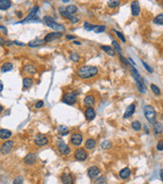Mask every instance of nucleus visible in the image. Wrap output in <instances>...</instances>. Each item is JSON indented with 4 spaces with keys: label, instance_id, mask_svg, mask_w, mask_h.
Masks as SVG:
<instances>
[{
    "label": "nucleus",
    "instance_id": "nucleus-1",
    "mask_svg": "<svg viewBox=\"0 0 163 184\" xmlns=\"http://www.w3.org/2000/svg\"><path fill=\"white\" fill-rule=\"evenodd\" d=\"M99 73L98 68L96 66H92V65H84L77 69L76 75L78 78L82 80H89L92 78L96 77Z\"/></svg>",
    "mask_w": 163,
    "mask_h": 184
},
{
    "label": "nucleus",
    "instance_id": "nucleus-2",
    "mask_svg": "<svg viewBox=\"0 0 163 184\" xmlns=\"http://www.w3.org/2000/svg\"><path fill=\"white\" fill-rule=\"evenodd\" d=\"M43 20H44L45 24H46L48 27H50V28L53 29L54 31H56V32H64V30H65L64 26L59 24V23H57L53 18L51 17V16H49V15L44 16Z\"/></svg>",
    "mask_w": 163,
    "mask_h": 184
},
{
    "label": "nucleus",
    "instance_id": "nucleus-3",
    "mask_svg": "<svg viewBox=\"0 0 163 184\" xmlns=\"http://www.w3.org/2000/svg\"><path fill=\"white\" fill-rule=\"evenodd\" d=\"M77 100H78L77 93L73 90H69V91L65 92L62 96V99H61V101H62L63 103L67 104V105L75 104L77 102Z\"/></svg>",
    "mask_w": 163,
    "mask_h": 184
},
{
    "label": "nucleus",
    "instance_id": "nucleus-4",
    "mask_svg": "<svg viewBox=\"0 0 163 184\" xmlns=\"http://www.w3.org/2000/svg\"><path fill=\"white\" fill-rule=\"evenodd\" d=\"M56 147H57L58 152L63 156L69 155L71 152V148L65 143V141L62 139V138H60V137H58L56 139Z\"/></svg>",
    "mask_w": 163,
    "mask_h": 184
},
{
    "label": "nucleus",
    "instance_id": "nucleus-5",
    "mask_svg": "<svg viewBox=\"0 0 163 184\" xmlns=\"http://www.w3.org/2000/svg\"><path fill=\"white\" fill-rule=\"evenodd\" d=\"M143 112L149 123H154L156 121V111L152 105H145L143 108Z\"/></svg>",
    "mask_w": 163,
    "mask_h": 184
},
{
    "label": "nucleus",
    "instance_id": "nucleus-6",
    "mask_svg": "<svg viewBox=\"0 0 163 184\" xmlns=\"http://www.w3.org/2000/svg\"><path fill=\"white\" fill-rule=\"evenodd\" d=\"M73 157L74 159L77 160V161H80V162H82V161H85L87 158H88V153H87V150L85 148H83V147H77L75 148L73 152Z\"/></svg>",
    "mask_w": 163,
    "mask_h": 184
},
{
    "label": "nucleus",
    "instance_id": "nucleus-7",
    "mask_svg": "<svg viewBox=\"0 0 163 184\" xmlns=\"http://www.w3.org/2000/svg\"><path fill=\"white\" fill-rule=\"evenodd\" d=\"M38 10H39L38 5L33 6V7L30 9V11H29V14L24 18V20L17 22V24H18V23H26V22H30V21H37V22H39L40 20H39L38 17H36V14H37Z\"/></svg>",
    "mask_w": 163,
    "mask_h": 184
},
{
    "label": "nucleus",
    "instance_id": "nucleus-8",
    "mask_svg": "<svg viewBox=\"0 0 163 184\" xmlns=\"http://www.w3.org/2000/svg\"><path fill=\"white\" fill-rule=\"evenodd\" d=\"M69 142L74 147H79L83 142V135L80 132H73L70 135Z\"/></svg>",
    "mask_w": 163,
    "mask_h": 184
},
{
    "label": "nucleus",
    "instance_id": "nucleus-9",
    "mask_svg": "<svg viewBox=\"0 0 163 184\" xmlns=\"http://www.w3.org/2000/svg\"><path fill=\"white\" fill-rule=\"evenodd\" d=\"M13 148H14V141L6 140L5 142H3L0 145V153L2 155H7L8 153L11 152Z\"/></svg>",
    "mask_w": 163,
    "mask_h": 184
},
{
    "label": "nucleus",
    "instance_id": "nucleus-10",
    "mask_svg": "<svg viewBox=\"0 0 163 184\" xmlns=\"http://www.w3.org/2000/svg\"><path fill=\"white\" fill-rule=\"evenodd\" d=\"M34 143L37 146H46L49 143V138H48L45 134L38 133L36 136L34 137Z\"/></svg>",
    "mask_w": 163,
    "mask_h": 184
},
{
    "label": "nucleus",
    "instance_id": "nucleus-11",
    "mask_svg": "<svg viewBox=\"0 0 163 184\" xmlns=\"http://www.w3.org/2000/svg\"><path fill=\"white\" fill-rule=\"evenodd\" d=\"M101 170L98 166L96 165H93V166H90L89 168L87 169V175L89 177L90 179H95L98 177V175L100 174Z\"/></svg>",
    "mask_w": 163,
    "mask_h": 184
},
{
    "label": "nucleus",
    "instance_id": "nucleus-12",
    "mask_svg": "<svg viewBox=\"0 0 163 184\" xmlns=\"http://www.w3.org/2000/svg\"><path fill=\"white\" fill-rule=\"evenodd\" d=\"M60 179L63 184H74V181H75L74 176L70 172H63L61 174Z\"/></svg>",
    "mask_w": 163,
    "mask_h": 184
},
{
    "label": "nucleus",
    "instance_id": "nucleus-13",
    "mask_svg": "<svg viewBox=\"0 0 163 184\" xmlns=\"http://www.w3.org/2000/svg\"><path fill=\"white\" fill-rule=\"evenodd\" d=\"M61 36H62V32H56V31H53V32H50V33L46 34V36L44 37V42L45 43H49V42H52L56 39H59Z\"/></svg>",
    "mask_w": 163,
    "mask_h": 184
},
{
    "label": "nucleus",
    "instance_id": "nucleus-14",
    "mask_svg": "<svg viewBox=\"0 0 163 184\" xmlns=\"http://www.w3.org/2000/svg\"><path fill=\"white\" fill-rule=\"evenodd\" d=\"M96 103V98L94 96L93 94H88L86 95L85 97H84L83 99V104L84 106L86 107H93L94 105Z\"/></svg>",
    "mask_w": 163,
    "mask_h": 184
},
{
    "label": "nucleus",
    "instance_id": "nucleus-15",
    "mask_svg": "<svg viewBox=\"0 0 163 184\" xmlns=\"http://www.w3.org/2000/svg\"><path fill=\"white\" fill-rule=\"evenodd\" d=\"M36 161H37V156L35 153H28L23 158V162L26 165H33V164L36 163Z\"/></svg>",
    "mask_w": 163,
    "mask_h": 184
},
{
    "label": "nucleus",
    "instance_id": "nucleus-16",
    "mask_svg": "<svg viewBox=\"0 0 163 184\" xmlns=\"http://www.w3.org/2000/svg\"><path fill=\"white\" fill-rule=\"evenodd\" d=\"M135 109H136V105L134 103H131L130 105H128L124 114H123V118H124V119H128V118L133 116V114L135 112Z\"/></svg>",
    "mask_w": 163,
    "mask_h": 184
},
{
    "label": "nucleus",
    "instance_id": "nucleus-17",
    "mask_svg": "<svg viewBox=\"0 0 163 184\" xmlns=\"http://www.w3.org/2000/svg\"><path fill=\"white\" fill-rule=\"evenodd\" d=\"M84 115H85V118L87 121H92L96 116L95 109L93 107H86L85 111H84Z\"/></svg>",
    "mask_w": 163,
    "mask_h": 184
},
{
    "label": "nucleus",
    "instance_id": "nucleus-18",
    "mask_svg": "<svg viewBox=\"0 0 163 184\" xmlns=\"http://www.w3.org/2000/svg\"><path fill=\"white\" fill-rule=\"evenodd\" d=\"M60 15L62 16L63 18H66V19H68V20H70V22L73 23V24H75V23L79 21V19L75 17V16H73L72 14H70V13H68L65 10H61V9H60Z\"/></svg>",
    "mask_w": 163,
    "mask_h": 184
},
{
    "label": "nucleus",
    "instance_id": "nucleus-19",
    "mask_svg": "<svg viewBox=\"0 0 163 184\" xmlns=\"http://www.w3.org/2000/svg\"><path fill=\"white\" fill-rule=\"evenodd\" d=\"M23 71L27 75H34L37 73V68L33 64H26L23 67Z\"/></svg>",
    "mask_w": 163,
    "mask_h": 184
},
{
    "label": "nucleus",
    "instance_id": "nucleus-20",
    "mask_svg": "<svg viewBox=\"0 0 163 184\" xmlns=\"http://www.w3.org/2000/svg\"><path fill=\"white\" fill-rule=\"evenodd\" d=\"M131 14L136 17L140 14V5H139V2L138 1H133L131 3Z\"/></svg>",
    "mask_w": 163,
    "mask_h": 184
},
{
    "label": "nucleus",
    "instance_id": "nucleus-21",
    "mask_svg": "<svg viewBox=\"0 0 163 184\" xmlns=\"http://www.w3.org/2000/svg\"><path fill=\"white\" fill-rule=\"evenodd\" d=\"M11 136H12V132L10 130L5 129V128H1V129H0V139L7 140Z\"/></svg>",
    "mask_w": 163,
    "mask_h": 184
},
{
    "label": "nucleus",
    "instance_id": "nucleus-22",
    "mask_svg": "<svg viewBox=\"0 0 163 184\" xmlns=\"http://www.w3.org/2000/svg\"><path fill=\"white\" fill-rule=\"evenodd\" d=\"M96 146V140L94 138H88L85 141V148L86 150H93Z\"/></svg>",
    "mask_w": 163,
    "mask_h": 184
},
{
    "label": "nucleus",
    "instance_id": "nucleus-23",
    "mask_svg": "<svg viewBox=\"0 0 163 184\" xmlns=\"http://www.w3.org/2000/svg\"><path fill=\"white\" fill-rule=\"evenodd\" d=\"M130 175H131V170L128 167H125V168H123L119 171V177L123 180L129 178Z\"/></svg>",
    "mask_w": 163,
    "mask_h": 184
},
{
    "label": "nucleus",
    "instance_id": "nucleus-24",
    "mask_svg": "<svg viewBox=\"0 0 163 184\" xmlns=\"http://www.w3.org/2000/svg\"><path fill=\"white\" fill-rule=\"evenodd\" d=\"M44 44V40H42V39H33V40L29 41L28 42V46L31 48H36V47H39V46L43 45Z\"/></svg>",
    "mask_w": 163,
    "mask_h": 184
},
{
    "label": "nucleus",
    "instance_id": "nucleus-25",
    "mask_svg": "<svg viewBox=\"0 0 163 184\" xmlns=\"http://www.w3.org/2000/svg\"><path fill=\"white\" fill-rule=\"evenodd\" d=\"M33 83H34V80H33V78H31V77H24L23 81H22L24 89H28V88H30L32 85H33Z\"/></svg>",
    "mask_w": 163,
    "mask_h": 184
},
{
    "label": "nucleus",
    "instance_id": "nucleus-26",
    "mask_svg": "<svg viewBox=\"0 0 163 184\" xmlns=\"http://www.w3.org/2000/svg\"><path fill=\"white\" fill-rule=\"evenodd\" d=\"M153 131H154V133L156 135H159V134H161L163 132V126L160 122H157V121H155L154 123H153Z\"/></svg>",
    "mask_w": 163,
    "mask_h": 184
},
{
    "label": "nucleus",
    "instance_id": "nucleus-27",
    "mask_svg": "<svg viewBox=\"0 0 163 184\" xmlns=\"http://www.w3.org/2000/svg\"><path fill=\"white\" fill-rule=\"evenodd\" d=\"M57 132H58V134H59L60 136H65V135H68V134H69L70 130H69V128H68L67 126L60 125V126H58Z\"/></svg>",
    "mask_w": 163,
    "mask_h": 184
},
{
    "label": "nucleus",
    "instance_id": "nucleus-28",
    "mask_svg": "<svg viewBox=\"0 0 163 184\" xmlns=\"http://www.w3.org/2000/svg\"><path fill=\"white\" fill-rule=\"evenodd\" d=\"M100 48L102 49V50L105 52L106 54H108L109 56H115L116 52L114 51V49L112 47H110V46H107V45H102L100 46Z\"/></svg>",
    "mask_w": 163,
    "mask_h": 184
},
{
    "label": "nucleus",
    "instance_id": "nucleus-29",
    "mask_svg": "<svg viewBox=\"0 0 163 184\" xmlns=\"http://www.w3.org/2000/svg\"><path fill=\"white\" fill-rule=\"evenodd\" d=\"M11 7L10 0H0V10H7Z\"/></svg>",
    "mask_w": 163,
    "mask_h": 184
},
{
    "label": "nucleus",
    "instance_id": "nucleus-30",
    "mask_svg": "<svg viewBox=\"0 0 163 184\" xmlns=\"http://www.w3.org/2000/svg\"><path fill=\"white\" fill-rule=\"evenodd\" d=\"M136 85H137V89H138V91L140 92V93L145 94L146 92H147V88H146V85L144 84V81H143V79L141 81L136 82Z\"/></svg>",
    "mask_w": 163,
    "mask_h": 184
},
{
    "label": "nucleus",
    "instance_id": "nucleus-31",
    "mask_svg": "<svg viewBox=\"0 0 163 184\" xmlns=\"http://www.w3.org/2000/svg\"><path fill=\"white\" fill-rule=\"evenodd\" d=\"M13 69V64L11 62H6L1 66V72L2 73H5V72H8V71H11Z\"/></svg>",
    "mask_w": 163,
    "mask_h": 184
},
{
    "label": "nucleus",
    "instance_id": "nucleus-32",
    "mask_svg": "<svg viewBox=\"0 0 163 184\" xmlns=\"http://www.w3.org/2000/svg\"><path fill=\"white\" fill-rule=\"evenodd\" d=\"M131 73L133 75V78H134L135 82H138V81H141L142 80V78H141V76H140L138 70L135 67H133V66L131 67Z\"/></svg>",
    "mask_w": 163,
    "mask_h": 184
},
{
    "label": "nucleus",
    "instance_id": "nucleus-33",
    "mask_svg": "<svg viewBox=\"0 0 163 184\" xmlns=\"http://www.w3.org/2000/svg\"><path fill=\"white\" fill-rule=\"evenodd\" d=\"M65 11H67L68 13L70 14H75V13L78 11V8L76 5H73V4H70V5H67L66 8H65Z\"/></svg>",
    "mask_w": 163,
    "mask_h": 184
},
{
    "label": "nucleus",
    "instance_id": "nucleus-34",
    "mask_svg": "<svg viewBox=\"0 0 163 184\" xmlns=\"http://www.w3.org/2000/svg\"><path fill=\"white\" fill-rule=\"evenodd\" d=\"M153 23L157 25H163V13H160L157 16H155L153 19Z\"/></svg>",
    "mask_w": 163,
    "mask_h": 184
},
{
    "label": "nucleus",
    "instance_id": "nucleus-35",
    "mask_svg": "<svg viewBox=\"0 0 163 184\" xmlns=\"http://www.w3.org/2000/svg\"><path fill=\"white\" fill-rule=\"evenodd\" d=\"M112 46H113V49H114V51L117 52L119 55L121 54V51H122V49H121V46H120V44L117 42L116 40H112Z\"/></svg>",
    "mask_w": 163,
    "mask_h": 184
},
{
    "label": "nucleus",
    "instance_id": "nucleus-36",
    "mask_svg": "<svg viewBox=\"0 0 163 184\" xmlns=\"http://www.w3.org/2000/svg\"><path fill=\"white\" fill-rule=\"evenodd\" d=\"M131 127H132L133 130L140 131V130H141V128H142V124L140 123L138 120H135V121H133V122L131 123Z\"/></svg>",
    "mask_w": 163,
    "mask_h": 184
},
{
    "label": "nucleus",
    "instance_id": "nucleus-37",
    "mask_svg": "<svg viewBox=\"0 0 163 184\" xmlns=\"http://www.w3.org/2000/svg\"><path fill=\"white\" fill-rule=\"evenodd\" d=\"M106 30V26L105 25H94L93 31L95 33H101V32H104Z\"/></svg>",
    "mask_w": 163,
    "mask_h": 184
},
{
    "label": "nucleus",
    "instance_id": "nucleus-38",
    "mask_svg": "<svg viewBox=\"0 0 163 184\" xmlns=\"http://www.w3.org/2000/svg\"><path fill=\"white\" fill-rule=\"evenodd\" d=\"M107 4H108V7L109 8L114 9V8H116V7H118V6H119L120 0H109Z\"/></svg>",
    "mask_w": 163,
    "mask_h": 184
},
{
    "label": "nucleus",
    "instance_id": "nucleus-39",
    "mask_svg": "<svg viewBox=\"0 0 163 184\" xmlns=\"http://www.w3.org/2000/svg\"><path fill=\"white\" fill-rule=\"evenodd\" d=\"M150 88H151V91H152L155 95H157V96H160V95H161L160 88H159V87L157 86V85L151 84V85H150Z\"/></svg>",
    "mask_w": 163,
    "mask_h": 184
},
{
    "label": "nucleus",
    "instance_id": "nucleus-40",
    "mask_svg": "<svg viewBox=\"0 0 163 184\" xmlns=\"http://www.w3.org/2000/svg\"><path fill=\"white\" fill-rule=\"evenodd\" d=\"M112 146V143L110 142L109 140H104L102 143H101V147H102V149H110Z\"/></svg>",
    "mask_w": 163,
    "mask_h": 184
},
{
    "label": "nucleus",
    "instance_id": "nucleus-41",
    "mask_svg": "<svg viewBox=\"0 0 163 184\" xmlns=\"http://www.w3.org/2000/svg\"><path fill=\"white\" fill-rule=\"evenodd\" d=\"M69 57H70V60H72L73 62H79V60H80V56L76 53V52H71Z\"/></svg>",
    "mask_w": 163,
    "mask_h": 184
},
{
    "label": "nucleus",
    "instance_id": "nucleus-42",
    "mask_svg": "<svg viewBox=\"0 0 163 184\" xmlns=\"http://www.w3.org/2000/svg\"><path fill=\"white\" fill-rule=\"evenodd\" d=\"M113 31L115 32L116 33V35H117V37H118L120 40H121L123 43H125L126 42V39H125V37H124V35H123L121 32H119V31H117V30H115V29H113Z\"/></svg>",
    "mask_w": 163,
    "mask_h": 184
},
{
    "label": "nucleus",
    "instance_id": "nucleus-43",
    "mask_svg": "<svg viewBox=\"0 0 163 184\" xmlns=\"http://www.w3.org/2000/svg\"><path fill=\"white\" fill-rule=\"evenodd\" d=\"M84 28H85L87 31H91V30H93L94 25H92L89 22H84Z\"/></svg>",
    "mask_w": 163,
    "mask_h": 184
},
{
    "label": "nucleus",
    "instance_id": "nucleus-44",
    "mask_svg": "<svg viewBox=\"0 0 163 184\" xmlns=\"http://www.w3.org/2000/svg\"><path fill=\"white\" fill-rule=\"evenodd\" d=\"M141 62H142V65H143V66H144V68L146 69V71H148L149 73H152V72H153V69H152L150 66H149V65L146 63L144 60H142Z\"/></svg>",
    "mask_w": 163,
    "mask_h": 184
},
{
    "label": "nucleus",
    "instance_id": "nucleus-45",
    "mask_svg": "<svg viewBox=\"0 0 163 184\" xmlns=\"http://www.w3.org/2000/svg\"><path fill=\"white\" fill-rule=\"evenodd\" d=\"M13 184H23V177L17 176L14 180H13Z\"/></svg>",
    "mask_w": 163,
    "mask_h": 184
},
{
    "label": "nucleus",
    "instance_id": "nucleus-46",
    "mask_svg": "<svg viewBox=\"0 0 163 184\" xmlns=\"http://www.w3.org/2000/svg\"><path fill=\"white\" fill-rule=\"evenodd\" d=\"M96 180L94 181V184H103L105 182V177L104 176H101V177H98V178H95Z\"/></svg>",
    "mask_w": 163,
    "mask_h": 184
},
{
    "label": "nucleus",
    "instance_id": "nucleus-47",
    "mask_svg": "<svg viewBox=\"0 0 163 184\" xmlns=\"http://www.w3.org/2000/svg\"><path fill=\"white\" fill-rule=\"evenodd\" d=\"M119 56H120V61H121L122 63L125 65V66H129V61H128V59H126L125 57H123L121 54H120Z\"/></svg>",
    "mask_w": 163,
    "mask_h": 184
},
{
    "label": "nucleus",
    "instance_id": "nucleus-48",
    "mask_svg": "<svg viewBox=\"0 0 163 184\" xmlns=\"http://www.w3.org/2000/svg\"><path fill=\"white\" fill-rule=\"evenodd\" d=\"M43 105H44L43 101H42V100H38L37 102H36V104H35V108H36V109H40V108L43 107Z\"/></svg>",
    "mask_w": 163,
    "mask_h": 184
},
{
    "label": "nucleus",
    "instance_id": "nucleus-49",
    "mask_svg": "<svg viewBox=\"0 0 163 184\" xmlns=\"http://www.w3.org/2000/svg\"><path fill=\"white\" fill-rule=\"evenodd\" d=\"M156 148L158 151H163V140H160L156 145Z\"/></svg>",
    "mask_w": 163,
    "mask_h": 184
},
{
    "label": "nucleus",
    "instance_id": "nucleus-50",
    "mask_svg": "<svg viewBox=\"0 0 163 184\" xmlns=\"http://www.w3.org/2000/svg\"><path fill=\"white\" fill-rule=\"evenodd\" d=\"M0 31H1L4 35H7V33H8L7 28H6L5 26H2V25H0Z\"/></svg>",
    "mask_w": 163,
    "mask_h": 184
},
{
    "label": "nucleus",
    "instance_id": "nucleus-51",
    "mask_svg": "<svg viewBox=\"0 0 163 184\" xmlns=\"http://www.w3.org/2000/svg\"><path fill=\"white\" fill-rule=\"evenodd\" d=\"M13 43H14L15 45H17V46H25V43L20 42V41H13Z\"/></svg>",
    "mask_w": 163,
    "mask_h": 184
},
{
    "label": "nucleus",
    "instance_id": "nucleus-52",
    "mask_svg": "<svg viewBox=\"0 0 163 184\" xmlns=\"http://www.w3.org/2000/svg\"><path fill=\"white\" fill-rule=\"evenodd\" d=\"M66 39L67 40H74V39H75V36L74 35H66Z\"/></svg>",
    "mask_w": 163,
    "mask_h": 184
},
{
    "label": "nucleus",
    "instance_id": "nucleus-53",
    "mask_svg": "<svg viewBox=\"0 0 163 184\" xmlns=\"http://www.w3.org/2000/svg\"><path fill=\"white\" fill-rule=\"evenodd\" d=\"M4 44H5L6 46H11V45L13 44V41H11V40H5Z\"/></svg>",
    "mask_w": 163,
    "mask_h": 184
},
{
    "label": "nucleus",
    "instance_id": "nucleus-54",
    "mask_svg": "<svg viewBox=\"0 0 163 184\" xmlns=\"http://www.w3.org/2000/svg\"><path fill=\"white\" fill-rule=\"evenodd\" d=\"M3 88H4V86H3V82L0 80V92H2Z\"/></svg>",
    "mask_w": 163,
    "mask_h": 184
},
{
    "label": "nucleus",
    "instance_id": "nucleus-55",
    "mask_svg": "<svg viewBox=\"0 0 163 184\" xmlns=\"http://www.w3.org/2000/svg\"><path fill=\"white\" fill-rule=\"evenodd\" d=\"M73 44H74V45H81V42H80V41L74 40V41H73Z\"/></svg>",
    "mask_w": 163,
    "mask_h": 184
},
{
    "label": "nucleus",
    "instance_id": "nucleus-56",
    "mask_svg": "<svg viewBox=\"0 0 163 184\" xmlns=\"http://www.w3.org/2000/svg\"><path fill=\"white\" fill-rule=\"evenodd\" d=\"M4 42H5L4 39H3L2 37H0V45H3L4 44Z\"/></svg>",
    "mask_w": 163,
    "mask_h": 184
},
{
    "label": "nucleus",
    "instance_id": "nucleus-57",
    "mask_svg": "<svg viewBox=\"0 0 163 184\" xmlns=\"http://www.w3.org/2000/svg\"><path fill=\"white\" fill-rule=\"evenodd\" d=\"M128 61L130 62V63H131L132 65H135V62L132 60V58H128Z\"/></svg>",
    "mask_w": 163,
    "mask_h": 184
},
{
    "label": "nucleus",
    "instance_id": "nucleus-58",
    "mask_svg": "<svg viewBox=\"0 0 163 184\" xmlns=\"http://www.w3.org/2000/svg\"><path fill=\"white\" fill-rule=\"evenodd\" d=\"M160 179L162 180V182H163V169L160 170Z\"/></svg>",
    "mask_w": 163,
    "mask_h": 184
},
{
    "label": "nucleus",
    "instance_id": "nucleus-59",
    "mask_svg": "<svg viewBox=\"0 0 163 184\" xmlns=\"http://www.w3.org/2000/svg\"><path fill=\"white\" fill-rule=\"evenodd\" d=\"M3 109H4V108H3V106H2V105H1V104H0V114H1V113H2V111H3Z\"/></svg>",
    "mask_w": 163,
    "mask_h": 184
},
{
    "label": "nucleus",
    "instance_id": "nucleus-60",
    "mask_svg": "<svg viewBox=\"0 0 163 184\" xmlns=\"http://www.w3.org/2000/svg\"><path fill=\"white\" fill-rule=\"evenodd\" d=\"M16 14H17V16H18V17H21V16H22V13H16Z\"/></svg>",
    "mask_w": 163,
    "mask_h": 184
},
{
    "label": "nucleus",
    "instance_id": "nucleus-61",
    "mask_svg": "<svg viewBox=\"0 0 163 184\" xmlns=\"http://www.w3.org/2000/svg\"><path fill=\"white\" fill-rule=\"evenodd\" d=\"M62 1H63L64 3H67V2H69V0H62Z\"/></svg>",
    "mask_w": 163,
    "mask_h": 184
}]
</instances>
